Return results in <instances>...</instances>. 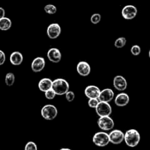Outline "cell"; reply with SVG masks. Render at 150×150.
I'll return each instance as SVG.
<instances>
[{
    "instance_id": "cell-16",
    "label": "cell",
    "mask_w": 150,
    "mask_h": 150,
    "mask_svg": "<svg viewBox=\"0 0 150 150\" xmlns=\"http://www.w3.org/2000/svg\"><path fill=\"white\" fill-rule=\"evenodd\" d=\"M130 101V98L126 93H120L115 98V104L117 106L123 107L127 105Z\"/></svg>"
},
{
    "instance_id": "cell-17",
    "label": "cell",
    "mask_w": 150,
    "mask_h": 150,
    "mask_svg": "<svg viewBox=\"0 0 150 150\" xmlns=\"http://www.w3.org/2000/svg\"><path fill=\"white\" fill-rule=\"evenodd\" d=\"M23 55H22L21 53L18 52V51H15V52L12 53L10 57V61L13 65H20L23 62Z\"/></svg>"
},
{
    "instance_id": "cell-25",
    "label": "cell",
    "mask_w": 150,
    "mask_h": 150,
    "mask_svg": "<svg viewBox=\"0 0 150 150\" xmlns=\"http://www.w3.org/2000/svg\"><path fill=\"white\" fill-rule=\"evenodd\" d=\"M99 100L98 98H90L88 101V105L90 108H95L97 107V105L99 103Z\"/></svg>"
},
{
    "instance_id": "cell-23",
    "label": "cell",
    "mask_w": 150,
    "mask_h": 150,
    "mask_svg": "<svg viewBox=\"0 0 150 150\" xmlns=\"http://www.w3.org/2000/svg\"><path fill=\"white\" fill-rule=\"evenodd\" d=\"M101 20V16L99 13H95L91 16L90 21L93 24H97V23H100Z\"/></svg>"
},
{
    "instance_id": "cell-20",
    "label": "cell",
    "mask_w": 150,
    "mask_h": 150,
    "mask_svg": "<svg viewBox=\"0 0 150 150\" xmlns=\"http://www.w3.org/2000/svg\"><path fill=\"white\" fill-rule=\"evenodd\" d=\"M15 83V76L13 73H8L5 76V83L7 86H11Z\"/></svg>"
},
{
    "instance_id": "cell-27",
    "label": "cell",
    "mask_w": 150,
    "mask_h": 150,
    "mask_svg": "<svg viewBox=\"0 0 150 150\" xmlns=\"http://www.w3.org/2000/svg\"><path fill=\"white\" fill-rule=\"evenodd\" d=\"M37 149H38V147H37L36 144L32 142H28L26 144V146H25V149L26 150H37Z\"/></svg>"
},
{
    "instance_id": "cell-10",
    "label": "cell",
    "mask_w": 150,
    "mask_h": 150,
    "mask_svg": "<svg viewBox=\"0 0 150 150\" xmlns=\"http://www.w3.org/2000/svg\"><path fill=\"white\" fill-rule=\"evenodd\" d=\"M45 66V62L44 58H42V57H37L32 61L31 67H32V71H34L35 73H39V72L42 71L43 70Z\"/></svg>"
},
{
    "instance_id": "cell-19",
    "label": "cell",
    "mask_w": 150,
    "mask_h": 150,
    "mask_svg": "<svg viewBox=\"0 0 150 150\" xmlns=\"http://www.w3.org/2000/svg\"><path fill=\"white\" fill-rule=\"evenodd\" d=\"M12 26V21L10 18L3 17L0 19V29L2 31H7Z\"/></svg>"
},
{
    "instance_id": "cell-12",
    "label": "cell",
    "mask_w": 150,
    "mask_h": 150,
    "mask_svg": "<svg viewBox=\"0 0 150 150\" xmlns=\"http://www.w3.org/2000/svg\"><path fill=\"white\" fill-rule=\"evenodd\" d=\"M47 57L51 62L59 63L62 59V54L59 50L56 48H53L48 50Z\"/></svg>"
},
{
    "instance_id": "cell-3",
    "label": "cell",
    "mask_w": 150,
    "mask_h": 150,
    "mask_svg": "<svg viewBox=\"0 0 150 150\" xmlns=\"http://www.w3.org/2000/svg\"><path fill=\"white\" fill-rule=\"evenodd\" d=\"M58 114L57 108L53 105H46L42 107L41 110V115L45 120H54Z\"/></svg>"
},
{
    "instance_id": "cell-11",
    "label": "cell",
    "mask_w": 150,
    "mask_h": 150,
    "mask_svg": "<svg viewBox=\"0 0 150 150\" xmlns=\"http://www.w3.org/2000/svg\"><path fill=\"white\" fill-rule=\"evenodd\" d=\"M114 86L118 91L125 90L127 86V81L123 76H117L114 79Z\"/></svg>"
},
{
    "instance_id": "cell-1",
    "label": "cell",
    "mask_w": 150,
    "mask_h": 150,
    "mask_svg": "<svg viewBox=\"0 0 150 150\" xmlns=\"http://www.w3.org/2000/svg\"><path fill=\"white\" fill-rule=\"evenodd\" d=\"M51 89L55 92L56 95H65L70 89V85L68 82L63 79H55L52 82Z\"/></svg>"
},
{
    "instance_id": "cell-18",
    "label": "cell",
    "mask_w": 150,
    "mask_h": 150,
    "mask_svg": "<svg viewBox=\"0 0 150 150\" xmlns=\"http://www.w3.org/2000/svg\"><path fill=\"white\" fill-rule=\"evenodd\" d=\"M52 82V81L50 79H48V78L41 79L39 83H38V88H39V89L41 92H46L48 89H51Z\"/></svg>"
},
{
    "instance_id": "cell-30",
    "label": "cell",
    "mask_w": 150,
    "mask_h": 150,
    "mask_svg": "<svg viewBox=\"0 0 150 150\" xmlns=\"http://www.w3.org/2000/svg\"><path fill=\"white\" fill-rule=\"evenodd\" d=\"M4 16H5V11L2 7H0V19L4 17Z\"/></svg>"
},
{
    "instance_id": "cell-24",
    "label": "cell",
    "mask_w": 150,
    "mask_h": 150,
    "mask_svg": "<svg viewBox=\"0 0 150 150\" xmlns=\"http://www.w3.org/2000/svg\"><path fill=\"white\" fill-rule=\"evenodd\" d=\"M56 95H56L55 92H54L52 89H48V90H47L46 92H45V96L48 100L54 99Z\"/></svg>"
},
{
    "instance_id": "cell-5",
    "label": "cell",
    "mask_w": 150,
    "mask_h": 150,
    "mask_svg": "<svg viewBox=\"0 0 150 150\" xmlns=\"http://www.w3.org/2000/svg\"><path fill=\"white\" fill-rule=\"evenodd\" d=\"M98 125L101 130L105 131L112 130L114 127V120L110 117V116L100 117L98 121Z\"/></svg>"
},
{
    "instance_id": "cell-8",
    "label": "cell",
    "mask_w": 150,
    "mask_h": 150,
    "mask_svg": "<svg viewBox=\"0 0 150 150\" xmlns=\"http://www.w3.org/2000/svg\"><path fill=\"white\" fill-rule=\"evenodd\" d=\"M109 140L111 143L113 144H120L124 141L125 134L122 131L120 130H114L108 134Z\"/></svg>"
},
{
    "instance_id": "cell-15",
    "label": "cell",
    "mask_w": 150,
    "mask_h": 150,
    "mask_svg": "<svg viewBox=\"0 0 150 150\" xmlns=\"http://www.w3.org/2000/svg\"><path fill=\"white\" fill-rule=\"evenodd\" d=\"M100 93V89L96 86H88L84 90L85 95L89 99H90V98H98Z\"/></svg>"
},
{
    "instance_id": "cell-29",
    "label": "cell",
    "mask_w": 150,
    "mask_h": 150,
    "mask_svg": "<svg viewBox=\"0 0 150 150\" xmlns=\"http://www.w3.org/2000/svg\"><path fill=\"white\" fill-rule=\"evenodd\" d=\"M5 54H4V53L2 51L0 50V65H2V64L5 62Z\"/></svg>"
},
{
    "instance_id": "cell-14",
    "label": "cell",
    "mask_w": 150,
    "mask_h": 150,
    "mask_svg": "<svg viewBox=\"0 0 150 150\" xmlns=\"http://www.w3.org/2000/svg\"><path fill=\"white\" fill-rule=\"evenodd\" d=\"M77 72L81 76H89L91 72L90 65L86 62H80L77 65Z\"/></svg>"
},
{
    "instance_id": "cell-31",
    "label": "cell",
    "mask_w": 150,
    "mask_h": 150,
    "mask_svg": "<svg viewBox=\"0 0 150 150\" xmlns=\"http://www.w3.org/2000/svg\"><path fill=\"white\" fill-rule=\"evenodd\" d=\"M149 58H150V50H149Z\"/></svg>"
},
{
    "instance_id": "cell-6",
    "label": "cell",
    "mask_w": 150,
    "mask_h": 150,
    "mask_svg": "<svg viewBox=\"0 0 150 150\" xmlns=\"http://www.w3.org/2000/svg\"><path fill=\"white\" fill-rule=\"evenodd\" d=\"M95 110L99 117L110 116L112 113V108L110 104L107 102H102V101H100L98 105L95 108Z\"/></svg>"
},
{
    "instance_id": "cell-2",
    "label": "cell",
    "mask_w": 150,
    "mask_h": 150,
    "mask_svg": "<svg viewBox=\"0 0 150 150\" xmlns=\"http://www.w3.org/2000/svg\"><path fill=\"white\" fill-rule=\"evenodd\" d=\"M141 136L139 132L134 129L127 130L125 134L124 141L125 144L130 147H135L140 142Z\"/></svg>"
},
{
    "instance_id": "cell-4",
    "label": "cell",
    "mask_w": 150,
    "mask_h": 150,
    "mask_svg": "<svg viewBox=\"0 0 150 150\" xmlns=\"http://www.w3.org/2000/svg\"><path fill=\"white\" fill-rule=\"evenodd\" d=\"M92 141L96 146H100V147L107 146L110 143L108 134L104 132H98L95 133L94 135Z\"/></svg>"
},
{
    "instance_id": "cell-26",
    "label": "cell",
    "mask_w": 150,
    "mask_h": 150,
    "mask_svg": "<svg viewBox=\"0 0 150 150\" xmlns=\"http://www.w3.org/2000/svg\"><path fill=\"white\" fill-rule=\"evenodd\" d=\"M130 51H131V53L133 55L138 56L141 54V51H142V50H141L140 46H139V45H133V46H132L131 49H130Z\"/></svg>"
},
{
    "instance_id": "cell-13",
    "label": "cell",
    "mask_w": 150,
    "mask_h": 150,
    "mask_svg": "<svg viewBox=\"0 0 150 150\" xmlns=\"http://www.w3.org/2000/svg\"><path fill=\"white\" fill-rule=\"evenodd\" d=\"M114 98V93L112 89H105L103 91H100L99 97L98 99L99 101L102 102L109 103L110 101L112 100Z\"/></svg>"
},
{
    "instance_id": "cell-22",
    "label": "cell",
    "mask_w": 150,
    "mask_h": 150,
    "mask_svg": "<svg viewBox=\"0 0 150 150\" xmlns=\"http://www.w3.org/2000/svg\"><path fill=\"white\" fill-rule=\"evenodd\" d=\"M44 10L45 11V13H48L50 15H54L57 13V7H55L53 4H47L44 7Z\"/></svg>"
},
{
    "instance_id": "cell-28",
    "label": "cell",
    "mask_w": 150,
    "mask_h": 150,
    "mask_svg": "<svg viewBox=\"0 0 150 150\" xmlns=\"http://www.w3.org/2000/svg\"><path fill=\"white\" fill-rule=\"evenodd\" d=\"M66 99L68 102H72L73 101V100L75 99V94L74 92H72V91H68L67 92V93L65 94Z\"/></svg>"
},
{
    "instance_id": "cell-9",
    "label": "cell",
    "mask_w": 150,
    "mask_h": 150,
    "mask_svg": "<svg viewBox=\"0 0 150 150\" xmlns=\"http://www.w3.org/2000/svg\"><path fill=\"white\" fill-rule=\"evenodd\" d=\"M61 34V27L57 23L50 24L47 29V35L50 39H56Z\"/></svg>"
},
{
    "instance_id": "cell-21",
    "label": "cell",
    "mask_w": 150,
    "mask_h": 150,
    "mask_svg": "<svg viewBox=\"0 0 150 150\" xmlns=\"http://www.w3.org/2000/svg\"><path fill=\"white\" fill-rule=\"evenodd\" d=\"M126 42H127L126 38H124V37H122V38H119L118 39L116 40L115 42H114V45H115L116 48H123L126 45Z\"/></svg>"
},
{
    "instance_id": "cell-7",
    "label": "cell",
    "mask_w": 150,
    "mask_h": 150,
    "mask_svg": "<svg viewBox=\"0 0 150 150\" xmlns=\"http://www.w3.org/2000/svg\"><path fill=\"white\" fill-rule=\"evenodd\" d=\"M138 13L137 8L133 5H127L122 10V16L125 19L131 20L136 16Z\"/></svg>"
}]
</instances>
